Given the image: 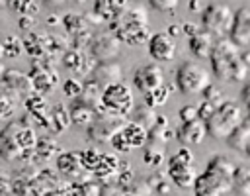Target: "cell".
Segmentation results:
<instances>
[{
	"label": "cell",
	"instance_id": "obj_1",
	"mask_svg": "<svg viewBox=\"0 0 250 196\" xmlns=\"http://www.w3.org/2000/svg\"><path fill=\"white\" fill-rule=\"evenodd\" d=\"M240 47L234 45L229 37H217L211 49V67L213 74L221 82H244L248 76V67L242 61Z\"/></svg>",
	"mask_w": 250,
	"mask_h": 196
},
{
	"label": "cell",
	"instance_id": "obj_2",
	"mask_svg": "<svg viewBox=\"0 0 250 196\" xmlns=\"http://www.w3.org/2000/svg\"><path fill=\"white\" fill-rule=\"evenodd\" d=\"M109 31L125 45H141L148 41V14L143 6H127L109 22Z\"/></svg>",
	"mask_w": 250,
	"mask_h": 196
},
{
	"label": "cell",
	"instance_id": "obj_3",
	"mask_svg": "<svg viewBox=\"0 0 250 196\" xmlns=\"http://www.w3.org/2000/svg\"><path fill=\"white\" fill-rule=\"evenodd\" d=\"M232 172L234 165L230 163V159L225 155H215L209 161L205 172L197 174L193 182L195 196H225L227 192H230Z\"/></svg>",
	"mask_w": 250,
	"mask_h": 196
},
{
	"label": "cell",
	"instance_id": "obj_4",
	"mask_svg": "<svg viewBox=\"0 0 250 196\" xmlns=\"http://www.w3.org/2000/svg\"><path fill=\"white\" fill-rule=\"evenodd\" d=\"M244 120L242 108L240 104L232 102V100H225L207 120H205V129L207 135H211L213 139H227L230 135V131Z\"/></svg>",
	"mask_w": 250,
	"mask_h": 196
},
{
	"label": "cell",
	"instance_id": "obj_5",
	"mask_svg": "<svg viewBox=\"0 0 250 196\" xmlns=\"http://www.w3.org/2000/svg\"><path fill=\"white\" fill-rule=\"evenodd\" d=\"M176 84L182 94H201L211 84V73L195 61H184L176 73Z\"/></svg>",
	"mask_w": 250,
	"mask_h": 196
},
{
	"label": "cell",
	"instance_id": "obj_6",
	"mask_svg": "<svg viewBox=\"0 0 250 196\" xmlns=\"http://www.w3.org/2000/svg\"><path fill=\"white\" fill-rule=\"evenodd\" d=\"M135 108V100H133V90L129 84H125L123 80L121 82H115V84H109L102 90V96H100V110H105V112H111V114H117V116H129Z\"/></svg>",
	"mask_w": 250,
	"mask_h": 196
},
{
	"label": "cell",
	"instance_id": "obj_7",
	"mask_svg": "<svg viewBox=\"0 0 250 196\" xmlns=\"http://www.w3.org/2000/svg\"><path fill=\"white\" fill-rule=\"evenodd\" d=\"M168 174L172 178V182L180 188H189L193 186L195 178H197V167H195V157L189 151V147H182L180 151H176L170 161H168Z\"/></svg>",
	"mask_w": 250,
	"mask_h": 196
},
{
	"label": "cell",
	"instance_id": "obj_8",
	"mask_svg": "<svg viewBox=\"0 0 250 196\" xmlns=\"http://www.w3.org/2000/svg\"><path fill=\"white\" fill-rule=\"evenodd\" d=\"M232 10L227 4H209L201 10V27L211 33L213 37H225L229 35L230 24H232Z\"/></svg>",
	"mask_w": 250,
	"mask_h": 196
},
{
	"label": "cell",
	"instance_id": "obj_9",
	"mask_svg": "<svg viewBox=\"0 0 250 196\" xmlns=\"http://www.w3.org/2000/svg\"><path fill=\"white\" fill-rule=\"evenodd\" d=\"M125 125L127 123H125L123 116H117V114H111V112H105V114L98 112L96 120L88 125V137L96 143H109V139L119 129H123Z\"/></svg>",
	"mask_w": 250,
	"mask_h": 196
},
{
	"label": "cell",
	"instance_id": "obj_10",
	"mask_svg": "<svg viewBox=\"0 0 250 196\" xmlns=\"http://www.w3.org/2000/svg\"><path fill=\"white\" fill-rule=\"evenodd\" d=\"M27 78L31 82V90L45 96L49 92H53L57 88V82H59V74L57 71H53L51 67L43 65L41 61H33L31 63V69L27 73Z\"/></svg>",
	"mask_w": 250,
	"mask_h": 196
},
{
	"label": "cell",
	"instance_id": "obj_11",
	"mask_svg": "<svg viewBox=\"0 0 250 196\" xmlns=\"http://www.w3.org/2000/svg\"><path fill=\"white\" fill-rule=\"evenodd\" d=\"M0 94L14 98L16 102L20 98H25L31 94V82L27 78V74L20 73V71H4L2 78H0Z\"/></svg>",
	"mask_w": 250,
	"mask_h": 196
},
{
	"label": "cell",
	"instance_id": "obj_12",
	"mask_svg": "<svg viewBox=\"0 0 250 196\" xmlns=\"http://www.w3.org/2000/svg\"><path fill=\"white\" fill-rule=\"evenodd\" d=\"M121 41L111 33V31H104L98 33L90 39V53L92 57H96L100 63L104 61H113L115 57H119L121 53Z\"/></svg>",
	"mask_w": 250,
	"mask_h": 196
},
{
	"label": "cell",
	"instance_id": "obj_13",
	"mask_svg": "<svg viewBox=\"0 0 250 196\" xmlns=\"http://www.w3.org/2000/svg\"><path fill=\"white\" fill-rule=\"evenodd\" d=\"M145 143H146V129H143L135 122L127 123L109 139V145H113L117 151H131L133 147H141Z\"/></svg>",
	"mask_w": 250,
	"mask_h": 196
},
{
	"label": "cell",
	"instance_id": "obj_14",
	"mask_svg": "<svg viewBox=\"0 0 250 196\" xmlns=\"http://www.w3.org/2000/svg\"><path fill=\"white\" fill-rule=\"evenodd\" d=\"M176 39L166 33V31H158V33H150L148 37V55L154 59V61H160V63H168L176 57Z\"/></svg>",
	"mask_w": 250,
	"mask_h": 196
},
{
	"label": "cell",
	"instance_id": "obj_15",
	"mask_svg": "<svg viewBox=\"0 0 250 196\" xmlns=\"http://www.w3.org/2000/svg\"><path fill=\"white\" fill-rule=\"evenodd\" d=\"M229 39L238 47L250 45V6H242L232 14Z\"/></svg>",
	"mask_w": 250,
	"mask_h": 196
},
{
	"label": "cell",
	"instance_id": "obj_16",
	"mask_svg": "<svg viewBox=\"0 0 250 196\" xmlns=\"http://www.w3.org/2000/svg\"><path fill=\"white\" fill-rule=\"evenodd\" d=\"M133 84L137 90H141L143 94L158 88L160 84H164V73L162 69L156 65V63H148V65H143L135 71V76H133Z\"/></svg>",
	"mask_w": 250,
	"mask_h": 196
},
{
	"label": "cell",
	"instance_id": "obj_17",
	"mask_svg": "<svg viewBox=\"0 0 250 196\" xmlns=\"http://www.w3.org/2000/svg\"><path fill=\"white\" fill-rule=\"evenodd\" d=\"M0 159L6 161V163H12V161H29L21 153V149L16 145V139H14V122H8L0 129Z\"/></svg>",
	"mask_w": 250,
	"mask_h": 196
},
{
	"label": "cell",
	"instance_id": "obj_18",
	"mask_svg": "<svg viewBox=\"0 0 250 196\" xmlns=\"http://www.w3.org/2000/svg\"><path fill=\"white\" fill-rule=\"evenodd\" d=\"M207 135L205 129V122L201 120H193V122H184L178 129H176V139L180 141V145L184 147H191V145H199Z\"/></svg>",
	"mask_w": 250,
	"mask_h": 196
},
{
	"label": "cell",
	"instance_id": "obj_19",
	"mask_svg": "<svg viewBox=\"0 0 250 196\" xmlns=\"http://www.w3.org/2000/svg\"><path fill=\"white\" fill-rule=\"evenodd\" d=\"M92 82H96L100 88L121 82V67L111 61H104V63L96 65L92 71Z\"/></svg>",
	"mask_w": 250,
	"mask_h": 196
},
{
	"label": "cell",
	"instance_id": "obj_20",
	"mask_svg": "<svg viewBox=\"0 0 250 196\" xmlns=\"http://www.w3.org/2000/svg\"><path fill=\"white\" fill-rule=\"evenodd\" d=\"M57 186H59V176L51 169L37 171L29 178V192H33L35 196H45L47 192L57 190Z\"/></svg>",
	"mask_w": 250,
	"mask_h": 196
},
{
	"label": "cell",
	"instance_id": "obj_21",
	"mask_svg": "<svg viewBox=\"0 0 250 196\" xmlns=\"http://www.w3.org/2000/svg\"><path fill=\"white\" fill-rule=\"evenodd\" d=\"M68 114H70V123L82 125V127H88L96 120V116H98L96 108H92L90 104H86L82 98H74Z\"/></svg>",
	"mask_w": 250,
	"mask_h": 196
},
{
	"label": "cell",
	"instance_id": "obj_22",
	"mask_svg": "<svg viewBox=\"0 0 250 196\" xmlns=\"http://www.w3.org/2000/svg\"><path fill=\"white\" fill-rule=\"evenodd\" d=\"M215 39L217 37H213L211 33H207L205 29L201 31H195L193 35H189V41H188V45H189V51L197 57V59H207L209 55H211V49H213V45H215Z\"/></svg>",
	"mask_w": 250,
	"mask_h": 196
},
{
	"label": "cell",
	"instance_id": "obj_23",
	"mask_svg": "<svg viewBox=\"0 0 250 196\" xmlns=\"http://www.w3.org/2000/svg\"><path fill=\"white\" fill-rule=\"evenodd\" d=\"M57 171L62 174V176H68V178H76L80 174L82 165H80V159H78V153L76 151H64L57 157Z\"/></svg>",
	"mask_w": 250,
	"mask_h": 196
},
{
	"label": "cell",
	"instance_id": "obj_24",
	"mask_svg": "<svg viewBox=\"0 0 250 196\" xmlns=\"http://www.w3.org/2000/svg\"><path fill=\"white\" fill-rule=\"evenodd\" d=\"M129 6V0H96L94 2V14L100 20L111 22L115 16H119Z\"/></svg>",
	"mask_w": 250,
	"mask_h": 196
},
{
	"label": "cell",
	"instance_id": "obj_25",
	"mask_svg": "<svg viewBox=\"0 0 250 196\" xmlns=\"http://www.w3.org/2000/svg\"><path fill=\"white\" fill-rule=\"evenodd\" d=\"M227 143H229V147H232L236 151H242V153L246 151V147L250 143V118H244L230 131V135L227 137Z\"/></svg>",
	"mask_w": 250,
	"mask_h": 196
},
{
	"label": "cell",
	"instance_id": "obj_26",
	"mask_svg": "<svg viewBox=\"0 0 250 196\" xmlns=\"http://www.w3.org/2000/svg\"><path fill=\"white\" fill-rule=\"evenodd\" d=\"M68 125H70V114H68V110L62 104H55L51 108V114H49V127H53L51 131L61 133Z\"/></svg>",
	"mask_w": 250,
	"mask_h": 196
},
{
	"label": "cell",
	"instance_id": "obj_27",
	"mask_svg": "<svg viewBox=\"0 0 250 196\" xmlns=\"http://www.w3.org/2000/svg\"><path fill=\"white\" fill-rule=\"evenodd\" d=\"M230 190L238 196H250V169L248 167H234Z\"/></svg>",
	"mask_w": 250,
	"mask_h": 196
},
{
	"label": "cell",
	"instance_id": "obj_28",
	"mask_svg": "<svg viewBox=\"0 0 250 196\" xmlns=\"http://www.w3.org/2000/svg\"><path fill=\"white\" fill-rule=\"evenodd\" d=\"M21 45H23V51L31 57V61H41L45 57V49H43V45L39 41V35H35L33 31H27L25 33Z\"/></svg>",
	"mask_w": 250,
	"mask_h": 196
},
{
	"label": "cell",
	"instance_id": "obj_29",
	"mask_svg": "<svg viewBox=\"0 0 250 196\" xmlns=\"http://www.w3.org/2000/svg\"><path fill=\"white\" fill-rule=\"evenodd\" d=\"M170 92H172V86L164 82V84H160L158 88H154V90H150V92L143 94V96H145V104H146L148 108H158V106H164V104L168 102Z\"/></svg>",
	"mask_w": 250,
	"mask_h": 196
},
{
	"label": "cell",
	"instance_id": "obj_30",
	"mask_svg": "<svg viewBox=\"0 0 250 196\" xmlns=\"http://www.w3.org/2000/svg\"><path fill=\"white\" fill-rule=\"evenodd\" d=\"M57 153V143L51 137H39L35 147H33V161H47Z\"/></svg>",
	"mask_w": 250,
	"mask_h": 196
},
{
	"label": "cell",
	"instance_id": "obj_31",
	"mask_svg": "<svg viewBox=\"0 0 250 196\" xmlns=\"http://www.w3.org/2000/svg\"><path fill=\"white\" fill-rule=\"evenodd\" d=\"M164 153H166V145H160V143H145V149H143V157H145V163L150 165V167H160L162 161H164Z\"/></svg>",
	"mask_w": 250,
	"mask_h": 196
},
{
	"label": "cell",
	"instance_id": "obj_32",
	"mask_svg": "<svg viewBox=\"0 0 250 196\" xmlns=\"http://www.w3.org/2000/svg\"><path fill=\"white\" fill-rule=\"evenodd\" d=\"M156 118L158 114H154V108H148L146 104L143 108H133V122L146 131L156 123Z\"/></svg>",
	"mask_w": 250,
	"mask_h": 196
},
{
	"label": "cell",
	"instance_id": "obj_33",
	"mask_svg": "<svg viewBox=\"0 0 250 196\" xmlns=\"http://www.w3.org/2000/svg\"><path fill=\"white\" fill-rule=\"evenodd\" d=\"M117 167H119V159L117 157H113V155H104L102 153V157H100V163H98V167L94 169V172H96V176H109V174H113L115 171H117Z\"/></svg>",
	"mask_w": 250,
	"mask_h": 196
},
{
	"label": "cell",
	"instance_id": "obj_34",
	"mask_svg": "<svg viewBox=\"0 0 250 196\" xmlns=\"http://www.w3.org/2000/svg\"><path fill=\"white\" fill-rule=\"evenodd\" d=\"M100 157H102V153H100L98 149H94V147L84 149V151H80V153H78V159H80L82 169H84V171H92V172H94V169L98 167Z\"/></svg>",
	"mask_w": 250,
	"mask_h": 196
},
{
	"label": "cell",
	"instance_id": "obj_35",
	"mask_svg": "<svg viewBox=\"0 0 250 196\" xmlns=\"http://www.w3.org/2000/svg\"><path fill=\"white\" fill-rule=\"evenodd\" d=\"M0 45H2V53H4L6 57H10V59L20 57V55H21V51H23L21 39H20V37H16V35H8Z\"/></svg>",
	"mask_w": 250,
	"mask_h": 196
},
{
	"label": "cell",
	"instance_id": "obj_36",
	"mask_svg": "<svg viewBox=\"0 0 250 196\" xmlns=\"http://www.w3.org/2000/svg\"><path fill=\"white\" fill-rule=\"evenodd\" d=\"M62 65L72 71V73H80L82 71V65H84V55L78 51V49H72V51H66L62 55Z\"/></svg>",
	"mask_w": 250,
	"mask_h": 196
},
{
	"label": "cell",
	"instance_id": "obj_37",
	"mask_svg": "<svg viewBox=\"0 0 250 196\" xmlns=\"http://www.w3.org/2000/svg\"><path fill=\"white\" fill-rule=\"evenodd\" d=\"M16 114V100L0 94V122H10Z\"/></svg>",
	"mask_w": 250,
	"mask_h": 196
},
{
	"label": "cell",
	"instance_id": "obj_38",
	"mask_svg": "<svg viewBox=\"0 0 250 196\" xmlns=\"http://www.w3.org/2000/svg\"><path fill=\"white\" fill-rule=\"evenodd\" d=\"M62 24H64V27H66V31L70 35H76V33L84 31V20L78 14H66L62 18Z\"/></svg>",
	"mask_w": 250,
	"mask_h": 196
},
{
	"label": "cell",
	"instance_id": "obj_39",
	"mask_svg": "<svg viewBox=\"0 0 250 196\" xmlns=\"http://www.w3.org/2000/svg\"><path fill=\"white\" fill-rule=\"evenodd\" d=\"M201 94H203V100L209 102V104H213L215 108H219V106L225 102V94H223V92L219 90V86H215L213 82H211Z\"/></svg>",
	"mask_w": 250,
	"mask_h": 196
},
{
	"label": "cell",
	"instance_id": "obj_40",
	"mask_svg": "<svg viewBox=\"0 0 250 196\" xmlns=\"http://www.w3.org/2000/svg\"><path fill=\"white\" fill-rule=\"evenodd\" d=\"M10 192L12 196H27L29 194V178L18 174L16 178L10 180Z\"/></svg>",
	"mask_w": 250,
	"mask_h": 196
},
{
	"label": "cell",
	"instance_id": "obj_41",
	"mask_svg": "<svg viewBox=\"0 0 250 196\" xmlns=\"http://www.w3.org/2000/svg\"><path fill=\"white\" fill-rule=\"evenodd\" d=\"M10 8L18 12L20 16H33L37 12V4L33 0H12Z\"/></svg>",
	"mask_w": 250,
	"mask_h": 196
},
{
	"label": "cell",
	"instance_id": "obj_42",
	"mask_svg": "<svg viewBox=\"0 0 250 196\" xmlns=\"http://www.w3.org/2000/svg\"><path fill=\"white\" fill-rule=\"evenodd\" d=\"M62 92L68 96V98H78L82 94V84L76 80V78H68L62 82Z\"/></svg>",
	"mask_w": 250,
	"mask_h": 196
},
{
	"label": "cell",
	"instance_id": "obj_43",
	"mask_svg": "<svg viewBox=\"0 0 250 196\" xmlns=\"http://www.w3.org/2000/svg\"><path fill=\"white\" fill-rule=\"evenodd\" d=\"M148 2L158 12H174L176 6L180 4V0H148Z\"/></svg>",
	"mask_w": 250,
	"mask_h": 196
},
{
	"label": "cell",
	"instance_id": "obj_44",
	"mask_svg": "<svg viewBox=\"0 0 250 196\" xmlns=\"http://www.w3.org/2000/svg\"><path fill=\"white\" fill-rule=\"evenodd\" d=\"M180 120H182V123L184 122H193V120H199L197 118V106H184L182 110H180Z\"/></svg>",
	"mask_w": 250,
	"mask_h": 196
},
{
	"label": "cell",
	"instance_id": "obj_45",
	"mask_svg": "<svg viewBox=\"0 0 250 196\" xmlns=\"http://www.w3.org/2000/svg\"><path fill=\"white\" fill-rule=\"evenodd\" d=\"M215 110H217V108H215L213 104H209V102H205V100H203V102H201V106H197V118H199L201 122H205V120H207Z\"/></svg>",
	"mask_w": 250,
	"mask_h": 196
},
{
	"label": "cell",
	"instance_id": "obj_46",
	"mask_svg": "<svg viewBox=\"0 0 250 196\" xmlns=\"http://www.w3.org/2000/svg\"><path fill=\"white\" fill-rule=\"evenodd\" d=\"M18 25H20L21 29L29 31V29L35 25V20H33V16H20V22H18Z\"/></svg>",
	"mask_w": 250,
	"mask_h": 196
},
{
	"label": "cell",
	"instance_id": "obj_47",
	"mask_svg": "<svg viewBox=\"0 0 250 196\" xmlns=\"http://www.w3.org/2000/svg\"><path fill=\"white\" fill-rule=\"evenodd\" d=\"M0 196H12V192H10V178H6L4 174H0Z\"/></svg>",
	"mask_w": 250,
	"mask_h": 196
},
{
	"label": "cell",
	"instance_id": "obj_48",
	"mask_svg": "<svg viewBox=\"0 0 250 196\" xmlns=\"http://www.w3.org/2000/svg\"><path fill=\"white\" fill-rule=\"evenodd\" d=\"M240 96H242V104L250 110V82H246V84H244V88H242V94H240Z\"/></svg>",
	"mask_w": 250,
	"mask_h": 196
},
{
	"label": "cell",
	"instance_id": "obj_49",
	"mask_svg": "<svg viewBox=\"0 0 250 196\" xmlns=\"http://www.w3.org/2000/svg\"><path fill=\"white\" fill-rule=\"evenodd\" d=\"M182 29H184L188 35H193L195 31H199V27H197V25H193V24H184V25H182Z\"/></svg>",
	"mask_w": 250,
	"mask_h": 196
},
{
	"label": "cell",
	"instance_id": "obj_50",
	"mask_svg": "<svg viewBox=\"0 0 250 196\" xmlns=\"http://www.w3.org/2000/svg\"><path fill=\"white\" fill-rule=\"evenodd\" d=\"M45 196H70V192H66V190H53V192H47Z\"/></svg>",
	"mask_w": 250,
	"mask_h": 196
},
{
	"label": "cell",
	"instance_id": "obj_51",
	"mask_svg": "<svg viewBox=\"0 0 250 196\" xmlns=\"http://www.w3.org/2000/svg\"><path fill=\"white\" fill-rule=\"evenodd\" d=\"M240 55H242V61L246 63V67L250 69V53H240Z\"/></svg>",
	"mask_w": 250,
	"mask_h": 196
},
{
	"label": "cell",
	"instance_id": "obj_52",
	"mask_svg": "<svg viewBox=\"0 0 250 196\" xmlns=\"http://www.w3.org/2000/svg\"><path fill=\"white\" fill-rule=\"evenodd\" d=\"M49 25H53V24H59V18L57 16H49V22H47Z\"/></svg>",
	"mask_w": 250,
	"mask_h": 196
},
{
	"label": "cell",
	"instance_id": "obj_53",
	"mask_svg": "<svg viewBox=\"0 0 250 196\" xmlns=\"http://www.w3.org/2000/svg\"><path fill=\"white\" fill-rule=\"evenodd\" d=\"M197 4H199L197 0H191V2H189V8H191V10H199V6H197Z\"/></svg>",
	"mask_w": 250,
	"mask_h": 196
},
{
	"label": "cell",
	"instance_id": "obj_54",
	"mask_svg": "<svg viewBox=\"0 0 250 196\" xmlns=\"http://www.w3.org/2000/svg\"><path fill=\"white\" fill-rule=\"evenodd\" d=\"M4 71H6V69H4V67H2V63H0V78H2V74H4Z\"/></svg>",
	"mask_w": 250,
	"mask_h": 196
},
{
	"label": "cell",
	"instance_id": "obj_55",
	"mask_svg": "<svg viewBox=\"0 0 250 196\" xmlns=\"http://www.w3.org/2000/svg\"><path fill=\"white\" fill-rule=\"evenodd\" d=\"M244 153H246V155L250 157V143H248V147H246V151H244Z\"/></svg>",
	"mask_w": 250,
	"mask_h": 196
},
{
	"label": "cell",
	"instance_id": "obj_56",
	"mask_svg": "<svg viewBox=\"0 0 250 196\" xmlns=\"http://www.w3.org/2000/svg\"><path fill=\"white\" fill-rule=\"evenodd\" d=\"M2 55H4V53H2V45H0V57H2Z\"/></svg>",
	"mask_w": 250,
	"mask_h": 196
},
{
	"label": "cell",
	"instance_id": "obj_57",
	"mask_svg": "<svg viewBox=\"0 0 250 196\" xmlns=\"http://www.w3.org/2000/svg\"><path fill=\"white\" fill-rule=\"evenodd\" d=\"M6 2H8V4H10V2H12V0H6Z\"/></svg>",
	"mask_w": 250,
	"mask_h": 196
},
{
	"label": "cell",
	"instance_id": "obj_58",
	"mask_svg": "<svg viewBox=\"0 0 250 196\" xmlns=\"http://www.w3.org/2000/svg\"><path fill=\"white\" fill-rule=\"evenodd\" d=\"M248 114H250V110H248ZM248 118H250V116H248Z\"/></svg>",
	"mask_w": 250,
	"mask_h": 196
}]
</instances>
